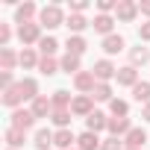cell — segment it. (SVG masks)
I'll list each match as a JSON object with an SVG mask.
<instances>
[{
  "instance_id": "obj_35",
  "label": "cell",
  "mask_w": 150,
  "mask_h": 150,
  "mask_svg": "<svg viewBox=\"0 0 150 150\" xmlns=\"http://www.w3.org/2000/svg\"><path fill=\"white\" fill-rule=\"evenodd\" d=\"M132 59H135V62H144V59H147V50H135Z\"/></svg>"
},
{
  "instance_id": "obj_38",
  "label": "cell",
  "mask_w": 150,
  "mask_h": 150,
  "mask_svg": "<svg viewBox=\"0 0 150 150\" xmlns=\"http://www.w3.org/2000/svg\"><path fill=\"white\" fill-rule=\"evenodd\" d=\"M9 150H12V147H9Z\"/></svg>"
},
{
  "instance_id": "obj_36",
  "label": "cell",
  "mask_w": 150,
  "mask_h": 150,
  "mask_svg": "<svg viewBox=\"0 0 150 150\" xmlns=\"http://www.w3.org/2000/svg\"><path fill=\"white\" fill-rule=\"evenodd\" d=\"M141 35H144V38H150V24H147V27L141 30Z\"/></svg>"
},
{
  "instance_id": "obj_23",
  "label": "cell",
  "mask_w": 150,
  "mask_h": 150,
  "mask_svg": "<svg viewBox=\"0 0 150 150\" xmlns=\"http://www.w3.org/2000/svg\"><path fill=\"white\" fill-rule=\"evenodd\" d=\"M56 47H59V44H56V38H44V41H41V50H44V53H53Z\"/></svg>"
},
{
  "instance_id": "obj_2",
  "label": "cell",
  "mask_w": 150,
  "mask_h": 150,
  "mask_svg": "<svg viewBox=\"0 0 150 150\" xmlns=\"http://www.w3.org/2000/svg\"><path fill=\"white\" fill-rule=\"evenodd\" d=\"M6 141H9V147H12V150H15V147H21V144H24V129L9 127V129H6Z\"/></svg>"
},
{
  "instance_id": "obj_6",
  "label": "cell",
  "mask_w": 150,
  "mask_h": 150,
  "mask_svg": "<svg viewBox=\"0 0 150 150\" xmlns=\"http://www.w3.org/2000/svg\"><path fill=\"white\" fill-rule=\"evenodd\" d=\"M71 141H74V132L71 129H59L56 138H53V144H59V147H71Z\"/></svg>"
},
{
  "instance_id": "obj_15",
  "label": "cell",
  "mask_w": 150,
  "mask_h": 150,
  "mask_svg": "<svg viewBox=\"0 0 150 150\" xmlns=\"http://www.w3.org/2000/svg\"><path fill=\"white\" fill-rule=\"evenodd\" d=\"M91 109V100L88 97H80V100H74V112H77V115H86Z\"/></svg>"
},
{
  "instance_id": "obj_5",
  "label": "cell",
  "mask_w": 150,
  "mask_h": 150,
  "mask_svg": "<svg viewBox=\"0 0 150 150\" xmlns=\"http://www.w3.org/2000/svg\"><path fill=\"white\" fill-rule=\"evenodd\" d=\"M47 112H50L47 97H35V103H33V115H35V118H41V115H47Z\"/></svg>"
},
{
  "instance_id": "obj_9",
  "label": "cell",
  "mask_w": 150,
  "mask_h": 150,
  "mask_svg": "<svg viewBox=\"0 0 150 150\" xmlns=\"http://www.w3.org/2000/svg\"><path fill=\"white\" fill-rule=\"evenodd\" d=\"M83 50H86V41L83 38H68V53L71 56H80Z\"/></svg>"
},
{
  "instance_id": "obj_11",
  "label": "cell",
  "mask_w": 150,
  "mask_h": 150,
  "mask_svg": "<svg viewBox=\"0 0 150 150\" xmlns=\"http://www.w3.org/2000/svg\"><path fill=\"white\" fill-rule=\"evenodd\" d=\"M62 68H65V74H74V71H77V68H80V59L68 53V56L62 59Z\"/></svg>"
},
{
  "instance_id": "obj_4",
  "label": "cell",
  "mask_w": 150,
  "mask_h": 150,
  "mask_svg": "<svg viewBox=\"0 0 150 150\" xmlns=\"http://www.w3.org/2000/svg\"><path fill=\"white\" fill-rule=\"evenodd\" d=\"M41 21H44V27H59V9H44L41 12Z\"/></svg>"
},
{
  "instance_id": "obj_25",
  "label": "cell",
  "mask_w": 150,
  "mask_h": 150,
  "mask_svg": "<svg viewBox=\"0 0 150 150\" xmlns=\"http://www.w3.org/2000/svg\"><path fill=\"white\" fill-rule=\"evenodd\" d=\"M68 27H71V30H83V27H86V21H83L80 15H74V18L68 21Z\"/></svg>"
},
{
  "instance_id": "obj_12",
  "label": "cell",
  "mask_w": 150,
  "mask_h": 150,
  "mask_svg": "<svg viewBox=\"0 0 150 150\" xmlns=\"http://www.w3.org/2000/svg\"><path fill=\"white\" fill-rule=\"evenodd\" d=\"M103 47H106V50H109V53H118V50H121V47H124V41H121V38H118V35H109V38H106V41H103Z\"/></svg>"
},
{
  "instance_id": "obj_19",
  "label": "cell",
  "mask_w": 150,
  "mask_h": 150,
  "mask_svg": "<svg viewBox=\"0 0 150 150\" xmlns=\"http://www.w3.org/2000/svg\"><path fill=\"white\" fill-rule=\"evenodd\" d=\"M135 100H150V86H147V83L135 86Z\"/></svg>"
},
{
  "instance_id": "obj_34",
  "label": "cell",
  "mask_w": 150,
  "mask_h": 150,
  "mask_svg": "<svg viewBox=\"0 0 150 150\" xmlns=\"http://www.w3.org/2000/svg\"><path fill=\"white\" fill-rule=\"evenodd\" d=\"M121 18H132V6H129V3L121 6Z\"/></svg>"
},
{
  "instance_id": "obj_32",
  "label": "cell",
  "mask_w": 150,
  "mask_h": 150,
  "mask_svg": "<svg viewBox=\"0 0 150 150\" xmlns=\"http://www.w3.org/2000/svg\"><path fill=\"white\" fill-rule=\"evenodd\" d=\"M53 121H56L59 127H65V124H68V112H56V115H53Z\"/></svg>"
},
{
  "instance_id": "obj_16",
  "label": "cell",
  "mask_w": 150,
  "mask_h": 150,
  "mask_svg": "<svg viewBox=\"0 0 150 150\" xmlns=\"http://www.w3.org/2000/svg\"><path fill=\"white\" fill-rule=\"evenodd\" d=\"M18 88H21V97H35V83L33 80H24Z\"/></svg>"
},
{
  "instance_id": "obj_14",
  "label": "cell",
  "mask_w": 150,
  "mask_h": 150,
  "mask_svg": "<svg viewBox=\"0 0 150 150\" xmlns=\"http://www.w3.org/2000/svg\"><path fill=\"white\" fill-rule=\"evenodd\" d=\"M94 77H100V80H109V77H112V65H109V62H100V65L94 68Z\"/></svg>"
},
{
  "instance_id": "obj_7",
  "label": "cell",
  "mask_w": 150,
  "mask_h": 150,
  "mask_svg": "<svg viewBox=\"0 0 150 150\" xmlns=\"http://www.w3.org/2000/svg\"><path fill=\"white\" fill-rule=\"evenodd\" d=\"M24 97H21V88H6V94H3V103L6 106H15V103H21Z\"/></svg>"
},
{
  "instance_id": "obj_1",
  "label": "cell",
  "mask_w": 150,
  "mask_h": 150,
  "mask_svg": "<svg viewBox=\"0 0 150 150\" xmlns=\"http://www.w3.org/2000/svg\"><path fill=\"white\" fill-rule=\"evenodd\" d=\"M33 121H35V115H33V112H24V109H18V112L12 115V127H18V129L33 127Z\"/></svg>"
},
{
  "instance_id": "obj_30",
  "label": "cell",
  "mask_w": 150,
  "mask_h": 150,
  "mask_svg": "<svg viewBox=\"0 0 150 150\" xmlns=\"http://www.w3.org/2000/svg\"><path fill=\"white\" fill-rule=\"evenodd\" d=\"M53 103H56V106H65V103H68V91H56Z\"/></svg>"
},
{
  "instance_id": "obj_8",
  "label": "cell",
  "mask_w": 150,
  "mask_h": 150,
  "mask_svg": "<svg viewBox=\"0 0 150 150\" xmlns=\"http://www.w3.org/2000/svg\"><path fill=\"white\" fill-rule=\"evenodd\" d=\"M53 138H56V135H53V132H47V129H38V132H35V144H38L41 150H47V144H50Z\"/></svg>"
},
{
  "instance_id": "obj_20",
  "label": "cell",
  "mask_w": 150,
  "mask_h": 150,
  "mask_svg": "<svg viewBox=\"0 0 150 150\" xmlns=\"http://www.w3.org/2000/svg\"><path fill=\"white\" fill-rule=\"evenodd\" d=\"M77 86H80V88H91V86H94V77H91V74H80V77H77Z\"/></svg>"
},
{
  "instance_id": "obj_26",
  "label": "cell",
  "mask_w": 150,
  "mask_h": 150,
  "mask_svg": "<svg viewBox=\"0 0 150 150\" xmlns=\"http://www.w3.org/2000/svg\"><path fill=\"white\" fill-rule=\"evenodd\" d=\"M30 15H33V6H30V3L18 9V21H21V24H24V18H30Z\"/></svg>"
},
{
  "instance_id": "obj_31",
  "label": "cell",
  "mask_w": 150,
  "mask_h": 150,
  "mask_svg": "<svg viewBox=\"0 0 150 150\" xmlns=\"http://www.w3.org/2000/svg\"><path fill=\"white\" fill-rule=\"evenodd\" d=\"M112 112H115V115H124V112H127V103L115 100V103H112Z\"/></svg>"
},
{
  "instance_id": "obj_29",
  "label": "cell",
  "mask_w": 150,
  "mask_h": 150,
  "mask_svg": "<svg viewBox=\"0 0 150 150\" xmlns=\"http://www.w3.org/2000/svg\"><path fill=\"white\" fill-rule=\"evenodd\" d=\"M94 97H97V100H106V97H109V88H106V86H97V88H94Z\"/></svg>"
},
{
  "instance_id": "obj_17",
  "label": "cell",
  "mask_w": 150,
  "mask_h": 150,
  "mask_svg": "<svg viewBox=\"0 0 150 150\" xmlns=\"http://www.w3.org/2000/svg\"><path fill=\"white\" fill-rule=\"evenodd\" d=\"M109 129H112V132H127V129H129V121H127V118H118V121H109Z\"/></svg>"
},
{
  "instance_id": "obj_18",
  "label": "cell",
  "mask_w": 150,
  "mask_h": 150,
  "mask_svg": "<svg viewBox=\"0 0 150 150\" xmlns=\"http://www.w3.org/2000/svg\"><path fill=\"white\" fill-rule=\"evenodd\" d=\"M118 83H127V86L135 83V71H132V68H124V71L118 74Z\"/></svg>"
},
{
  "instance_id": "obj_37",
  "label": "cell",
  "mask_w": 150,
  "mask_h": 150,
  "mask_svg": "<svg viewBox=\"0 0 150 150\" xmlns=\"http://www.w3.org/2000/svg\"><path fill=\"white\" fill-rule=\"evenodd\" d=\"M144 118H147V121H150V106H147V112H144Z\"/></svg>"
},
{
  "instance_id": "obj_22",
  "label": "cell",
  "mask_w": 150,
  "mask_h": 150,
  "mask_svg": "<svg viewBox=\"0 0 150 150\" xmlns=\"http://www.w3.org/2000/svg\"><path fill=\"white\" fill-rule=\"evenodd\" d=\"M129 144H132V147H141V144H144V132H141V129H132V132H129Z\"/></svg>"
},
{
  "instance_id": "obj_28",
  "label": "cell",
  "mask_w": 150,
  "mask_h": 150,
  "mask_svg": "<svg viewBox=\"0 0 150 150\" xmlns=\"http://www.w3.org/2000/svg\"><path fill=\"white\" fill-rule=\"evenodd\" d=\"M41 71H44V74H56V62H53V59H44V62H41Z\"/></svg>"
},
{
  "instance_id": "obj_21",
  "label": "cell",
  "mask_w": 150,
  "mask_h": 150,
  "mask_svg": "<svg viewBox=\"0 0 150 150\" xmlns=\"http://www.w3.org/2000/svg\"><path fill=\"white\" fill-rule=\"evenodd\" d=\"M94 27H97L100 33H109V27H112V18H106V15H100V18L94 21Z\"/></svg>"
},
{
  "instance_id": "obj_3",
  "label": "cell",
  "mask_w": 150,
  "mask_h": 150,
  "mask_svg": "<svg viewBox=\"0 0 150 150\" xmlns=\"http://www.w3.org/2000/svg\"><path fill=\"white\" fill-rule=\"evenodd\" d=\"M18 35H21V41H35V38H38V27H35V24H21Z\"/></svg>"
},
{
  "instance_id": "obj_33",
  "label": "cell",
  "mask_w": 150,
  "mask_h": 150,
  "mask_svg": "<svg viewBox=\"0 0 150 150\" xmlns=\"http://www.w3.org/2000/svg\"><path fill=\"white\" fill-rule=\"evenodd\" d=\"M103 150H121V141H118V138H109V141L103 144Z\"/></svg>"
},
{
  "instance_id": "obj_24",
  "label": "cell",
  "mask_w": 150,
  "mask_h": 150,
  "mask_svg": "<svg viewBox=\"0 0 150 150\" xmlns=\"http://www.w3.org/2000/svg\"><path fill=\"white\" fill-rule=\"evenodd\" d=\"M12 65H15V56H12L9 50H3V71L9 74V68H12Z\"/></svg>"
},
{
  "instance_id": "obj_10",
  "label": "cell",
  "mask_w": 150,
  "mask_h": 150,
  "mask_svg": "<svg viewBox=\"0 0 150 150\" xmlns=\"http://www.w3.org/2000/svg\"><path fill=\"white\" fill-rule=\"evenodd\" d=\"M80 147H83V150H97V135H94V132H86V135L80 138Z\"/></svg>"
},
{
  "instance_id": "obj_27",
  "label": "cell",
  "mask_w": 150,
  "mask_h": 150,
  "mask_svg": "<svg viewBox=\"0 0 150 150\" xmlns=\"http://www.w3.org/2000/svg\"><path fill=\"white\" fill-rule=\"evenodd\" d=\"M21 65H27V68H30V65H35V56H33L30 50H24V53H21Z\"/></svg>"
},
{
  "instance_id": "obj_13",
  "label": "cell",
  "mask_w": 150,
  "mask_h": 150,
  "mask_svg": "<svg viewBox=\"0 0 150 150\" xmlns=\"http://www.w3.org/2000/svg\"><path fill=\"white\" fill-rule=\"evenodd\" d=\"M100 127H106V118L100 112H91L88 115V129H100Z\"/></svg>"
}]
</instances>
